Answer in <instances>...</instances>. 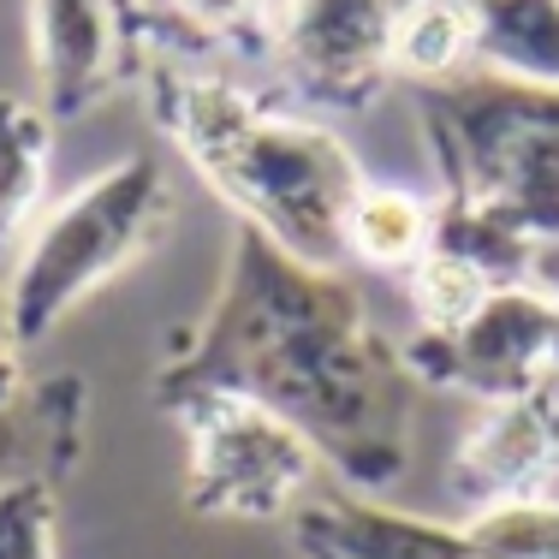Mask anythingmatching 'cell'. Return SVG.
I'll use <instances>...</instances> for the list:
<instances>
[{
	"label": "cell",
	"instance_id": "obj_15",
	"mask_svg": "<svg viewBox=\"0 0 559 559\" xmlns=\"http://www.w3.org/2000/svg\"><path fill=\"white\" fill-rule=\"evenodd\" d=\"M476 66V7L471 0H405L393 24V78L411 90L447 84Z\"/></svg>",
	"mask_w": 559,
	"mask_h": 559
},
{
	"label": "cell",
	"instance_id": "obj_19",
	"mask_svg": "<svg viewBox=\"0 0 559 559\" xmlns=\"http://www.w3.org/2000/svg\"><path fill=\"white\" fill-rule=\"evenodd\" d=\"M60 542V483L12 476L0 488V559H55Z\"/></svg>",
	"mask_w": 559,
	"mask_h": 559
},
{
	"label": "cell",
	"instance_id": "obj_16",
	"mask_svg": "<svg viewBox=\"0 0 559 559\" xmlns=\"http://www.w3.org/2000/svg\"><path fill=\"white\" fill-rule=\"evenodd\" d=\"M197 60H274L280 0H167Z\"/></svg>",
	"mask_w": 559,
	"mask_h": 559
},
{
	"label": "cell",
	"instance_id": "obj_5",
	"mask_svg": "<svg viewBox=\"0 0 559 559\" xmlns=\"http://www.w3.org/2000/svg\"><path fill=\"white\" fill-rule=\"evenodd\" d=\"M167 411L185 435V506L197 518L280 524L322 483V452L257 399L185 393Z\"/></svg>",
	"mask_w": 559,
	"mask_h": 559
},
{
	"label": "cell",
	"instance_id": "obj_6",
	"mask_svg": "<svg viewBox=\"0 0 559 559\" xmlns=\"http://www.w3.org/2000/svg\"><path fill=\"white\" fill-rule=\"evenodd\" d=\"M173 55H191V43L167 0H31L36 102L48 119L108 108Z\"/></svg>",
	"mask_w": 559,
	"mask_h": 559
},
{
	"label": "cell",
	"instance_id": "obj_8",
	"mask_svg": "<svg viewBox=\"0 0 559 559\" xmlns=\"http://www.w3.org/2000/svg\"><path fill=\"white\" fill-rule=\"evenodd\" d=\"M405 0H280L274 60L310 108L369 114L399 84L393 24Z\"/></svg>",
	"mask_w": 559,
	"mask_h": 559
},
{
	"label": "cell",
	"instance_id": "obj_9",
	"mask_svg": "<svg viewBox=\"0 0 559 559\" xmlns=\"http://www.w3.org/2000/svg\"><path fill=\"white\" fill-rule=\"evenodd\" d=\"M559 488V381L536 393L476 405L447 459V495L471 512L506 500H548Z\"/></svg>",
	"mask_w": 559,
	"mask_h": 559
},
{
	"label": "cell",
	"instance_id": "obj_1",
	"mask_svg": "<svg viewBox=\"0 0 559 559\" xmlns=\"http://www.w3.org/2000/svg\"><path fill=\"white\" fill-rule=\"evenodd\" d=\"M245 393L286 417L340 488L381 495L411 471L417 399L399 340L381 334L364 292L238 226L203 316L167 345L155 399Z\"/></svg>",
	"mask_w": 559,
	"mask_h": 559
},
{
	"label": "cell",
	"instance_id": "obj_12",
	"mask_svg": "<svg viewBox=\"0 0 559 559\" xmlns=\"http://www.w3.org/2000/svg\"><path fill=\"white\" fill-rule=\"evenodd\" d=\"M55 179V119L36 96L0 90V269H12L48 209Z\"/></svg>",
	"mask_w": 559,
	"mask_h": 559
},
{
	"label": "cell",
	"instance_id": "obj_17",
	"mask_svg": "<svg viewBox=\"0 0 559 559\" xmlns=\"http://www.w3.org/2000/svg\"><path fill=\"white\" fill-rule=\"evenodd\" d=\"M405 286H411V310H417L423 334H452V328H464L488 304L495 280H488L483 269H471L464 257L429 250V257L405 274Z\"/></svg>",
	"mask_w": 559,
	"mask_h": 559
},
{
	"label": "cell",
	"instance_id": "obj_2",
	"mask_svg": "<svg viewBox=\"0 0 559 559\" xmlns=\"http://www.w3.org/2000/svg\"><path fill=\"white\" fill-rule=\"evenodd\" d=\"M143 102L185 167L238 215V226L316 269H340L345 221L364 191L352 143L328 119L292 114L191 55L143 78Z\"/></svg>",
	"mask_w": 559,
	"mask_h": 559
},
{
	"label": "cell",
	"instance_id": "obj_14",
	"mask_svg": "<svg viewBox=\"0 0 559 559\" xmlns=\"http://www.w3.org/2000/svg\"><path fill=\"white\" fill-rule=\"evenodd\" d=\"M435 245V197H417L405 185H364L345 221V257L388 274H411Z\"/></svg>",
	"mask_w": 559,
	"mask_h": 559
},
{
	"label": "cell",
	"instance_id": "obj_18",
	"mask_svg": "<svg viewBox=\"0 0 559 559\" xmlns=\"http://www.w3.org/2000/svg\"><path fill=\"white\" fill-rule=\"evenodd\" d=\"M464 542H471L476 559H559V495L471 512Z\"/></svg>",
	"mask_w": 559,
	"mask_h": 559
},
{
	"label": "cell",
	"instance_id": "obj_13",
	"mask_svg": "<svg viewBox=\"0 0 559 559\" xmlns=\"http://www.w3.org/2000/svg\"><path fill=\"white\" fill-rule=\"evenodd\" d=\"M476 66L559 90V0H471Z\"/></svg>",
	"mask_w": 559,
	"mask_h": 559
},
{
	"label": "cell",
	"instance_id": "obj_11",
	"mask_svg": "<svg viewBox=\"0 0 559 559\" xmlns=\"http://www.w3.org/2000/svg\"><path fill=\"white\" fill-rule=\"evenodd\" d=\"M90 441V381L60 369V376L31 381L12 405H0V488L12 476H66L84 464Z\"/></svg>",
	"mask_w": 559,
	"mask_h": 559
},
{
	"label": "cell",
	"instance_id": "obj_10",
	"mask_svg": "<svg viewBox=\"0 0 559 559\" xmlns=\"http://www.w3.org/2000/svg\"><path fill=\"white\" fill-rule=\"evenodd\" d=\"M298 559H476L464 524L423 518L357 488H310V500L286 518Z\"/></svg>",
	"mask_w": 559,
	"mask_h": 559
},
{
	"label": "cell",
	"instance_id": "obj_7",
	"mask_svg": "<svg viewBox=\"0 0 559 559\" xmlns=\"http://www.w3.org/2000/svg\"><path fill=\"white\" fill-rule=\"evenodd\" d=\"M411 381L423 393H459L471 405L536 393L559 381V304L536 286L512 280L495 286L488 304L452 334H411L399 340Z\"/></svg>",
	"mask_w": 559,
	"mask_h": 559
},
{
	"label": "cell",
	"instance_id": "obj_4",
	"mask_svg": "<svg viewBox=\"0 0 559 559\" xmlns=\"http://www.w3.org/2000/svg\"><path fill=\"white\" fill-rule=\"evenodd\" d=\"M179 221V179L162 155H119L43 209L19 262L7 269V310L19 345H43L108 280L138 269Z\"/></svg>",
	"mask_w": 559,
	"mask_h": 559
},
{
	"label": "cell",
	"instance_id": "obj_20",
	"mask_svg": "<svg viewBox=\"0 0 559 559\" xmlns=\"http://www.w3.org/2000/svg\"><path fill=\"white\" fill-rule=\"evenodd\" d=\"M24 388H31V376H24V345H19V334H12L7 286H0V405H12Z\"/></svg>",
	"mask_w": 559,
	"mask_h": 559
},
{
	"label": "cell",
	"instance_id": "obj_3",
	"mask_svg": "<svg viewBox=\"0 0 559 559\" xmlns=\"http://www.w3.org/2000/svg\"><path fill=\"white\" fill-rule=\"evenodd\" d=\"M435 203L495 221L518 245H559V90L471 72L417 90Z\"/></svg>",
	"mask_w": 559,
	"mask_h": 559
}]
</instances>
